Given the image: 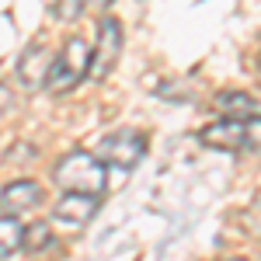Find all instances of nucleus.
I'll list each match as a JSON object with an SVG mask.
<instances>
[{"label":"nucleus","instance_id":"nucleus-12","mask_svg":"<svg viewBox=\"0 0 261 261\" xmlns=\"http://www.w3.org/2000/svg\"><path fill=\"white\" fill-rule=\"evenodd\" d=\"M247 66H251V73H254V77L261 81V39L254 42V49L247 53Z\"/></svg>","mask_w":261,"mask_h":261},{"label":"nucleus","instance_id":"nucleus-13","mask_svg":"<svg viewBox=\"0 0 261 261\" xmlns=\"http://www.w3.org/2000/svg\"><path fill=\"white\" fill-rule=\"evenodd\" d=\"M112 7V0H84V11H105Z\"/></svg>","mask_w":261,"mask_h":261},{"label":"nucleus","instance_id":"nucleus-9","mask_svg":"<svg viewBox=\"0 0 261 261\" xmlns=\"http://www.w3.org/2000/svg\"><path fill=\"white\" fill-rule=\"evenodd\" d=\"M24 237H28V226L21 223V216L0 213V258H11V254L24 251Z\"/></svg>","mask_w":261,"mask_h":261},{"label":"nucleus","instance_id":"nucleus-8","mask_svg":"<svg viewBox=\"0 0 261 261\" xmlns=\"http://www.w3.org/2000/svg\"><path fill=\"white\" fill-rule=\"evenodd\" d=\"M39 202H42V188L32 178L11 181V185L0 188V213H14V216H21L24 209H35Z\"/></svg>","mask_w":261,"mask_h":261},{"label":"nucleus","instance_id":"nucleus-3","mask_svg":"<svg viewBox=\"0 0 261 261\" xmlns=\"http://www.w3.org/2000/svg\"><path fill=\"white\" fill-rule=\"evenodd\" d=\"M84 77H91V45H87L81 35H70L66 45L56 53V60H53L45 91H53V94H66V91H73Z\"/></svg>","mask_w":261,"mask_h":261},{"label":"nucleus","instance_id":"nucleus-11","mask_svg":"<svg viewBox=\"0 0 261 261\" xmlns=\"http://www.w3.org/2000/svg\"><path fill=\"white\" fill-rule=\"evenodd\" d=\"M49 241H53L49 237V223H32L28 226V237H24V251H42Z\"/></svg>","mask_w":261,"mask_h":261},{"label":"nucleus","instance_id":"nucleus-7","mask_svg":"<svg viewBox=\"0 0 261 261\" xmlns=\"http://www.w3.org/2000/svg\"><path fill=\"white\" fill-rule=\"evenodd\" d=\"M53 49L45 42H32L24 53L18 56V81L28 87V91H42L45 81H49V70H53Z\"/></svg>","mask_w":261,"mask_h":261},{"label":"nucleus","instance_id":"nucleus-6","mask_svg":"<svg viewBox=\"0 0 261 261\" xmlns=\"http://www.w3.org/2000/svg\"><path fill=\"white\" fill-rule=\"evenodd\" d=\"M98 202H101V195H91V192H66V195L53 205V223L70 226V230H84L87 223L94 220Z\"/></svg>","mask_w":261,"mask_h":261},{"label":"nucleus","instance_id":"nucleus-1","mask_svg":"<svg viewBox=\"0 0 261 261\" xmlns=\"http://www.w3.org/2000/svg\"><path fill=\"white\" fill-rule=\"evenodd\" d=\"M53 181L63 192H91V195H105L108 188V174H105V161L98 153L87 150H70L60 164L53 167Z\"/></svg>","mask_w":261,"mask_h":261},{"label":"nucleus","instance_id":"nucleus-2","mask_svg":"<svg viewBox=\"0 0 261 261\" xmlns=\"http://www.w3.org/2000/svg\"><path fill=\"white\" fill-rule=\"evenodd\" d=\"M199 140L223 153H241V150H261V115H223L220 122L205 125Z\"/></svg>","mask_w":261,"mask_h":261},{"label":"nucleus","instance_id":"nucleus-4","mask_svg":"<svg viewBox=\"0 0 261 261\" xmlns=\"http://www.w3.org/2000/svg\"><path fill=\"white\" fill-rule=\"evenodd\" d=\"M98 157L115 171H133L146 157V136L136 133V129H115L108 136H101Z\"/></svg>","mask_w":261,"mask_h":261},{"label":"nucleus","instance_id":"nucleus-5","mask_svg":"<svg viewBox=\"0 0 261 261\" xmlns=\"http://www.w3.org/2000/svg\"><path fill=\"white\" fill-rule=\"evenodd\" d=\"M119 56H122V24L115 18H101L98 21V42L91 49V77L105 81L115 70Z\"/></svg>","mask_w":261,"mask_h":261},{"label":"nucleus","instance_id":"nucleus-10","mask_svg":"<svg viewBox=\"0 0 261 261\" xmlns=\"http://www.w3.org/2000/svg\"><path fill=\"white\" fill-rule=\"evenodd\" d=\"M216 108H220L223 115H251L258 108V101L251 98V94H244V91H223L220 98H216Z\"/></svg>","mask_w":261,"mask_h":261}]
</instances>
